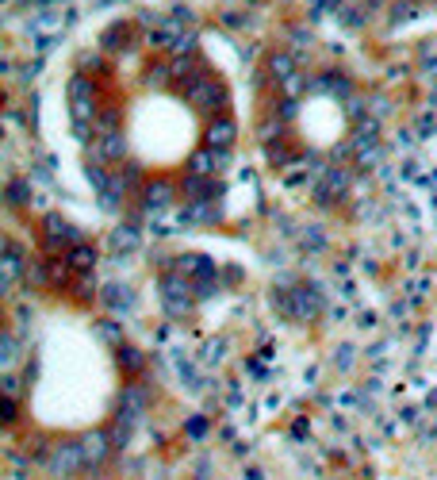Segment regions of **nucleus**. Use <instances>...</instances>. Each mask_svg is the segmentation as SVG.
I'll use <instances>...</instances> for the list:
<instances>
[{"label": "nucleus", "instance_id": "1", "mask_svg": "<svg viewBox=\"0 0 437 480\" xmlns=\"http://www.w3.org/2000/svg\"><path fill=\"white\" fill-rule=\"evenodd\" d=\"M184 97L192 108H215L218 100H223V89H218L215 77H204V73H196V77L184 81Z\"/></svg>", "mask_w": 437, "mask_h": 480}, {"label": "nucleus", "instance_id": "2", "mask_svg": "<svg viewBox=\"0 0 437 480\" xmlns=\"http://www.w3.org/2000/svg\"><path fill=\"white\" fill-rule=\"evenodd\" d=\"M234 135H238V131H234V124H231V119H226V116H218L215 124H211V131H207V138H211V143H207V146H218V150H226V146L234 143Z\"/></svg>", "mask_w": 437, "mask_h": 480}, {"label": "nucleus", "instance_id": "3", "mask_svg": "<svg viewBox=\"0 0 437 480\" xmlns=\"http://www.w3.org/2000/svg\"><path fill=\"white\" fill-rule=\"evenodd\" d=\"M146 200H150V208H165L169 200H173V185H165V181H154L146 188Z\"/></svg>", "mask_w": 437, "mask_h": 480}]
</instances>
